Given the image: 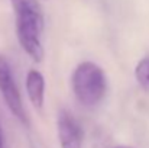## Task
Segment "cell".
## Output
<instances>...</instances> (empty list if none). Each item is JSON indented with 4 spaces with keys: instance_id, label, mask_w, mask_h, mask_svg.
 Listing matches in <instances>:
<instances>
[{
    "instance_id": "obj_1",
    "label": "cell",
    "mask_w": 149,
    "mask_h": 148,
    "mask_svg": "<svg viewBox=\"0 0 149 148\" xmlns=\"http://www.w3.org/2000/svg\"><path fill=\"white\" fill-rule=\"evenodd\" d=\"M15 12L16 35L22 49L35 61L42 62L45 51L42 32L45 28L44 12L38 0H10Z\"/></svg>"
},
{
    "instance_id": "obj_2",
    "label": "cell",
    "mask_w": 149,
    "mask_h": 148,
    "mask_svg": "<svg viewBox=\"0 0 149 148\" xmlns=\"http://www.w3.org/2000/svg\"><path fill=\"white\" fill-rule=\"evenodd\" d=\"M71 87L80 105L96 107L107 93V77L99 64L83 61L71 76Z\"/></svg>"
},
{
    "instance_id": "obj_3",
    "label": "cell",
    "mask_w": 149,
    "mask_h": 148,
    "mask_svg": "<svg viewBox=\"0 0 149 148\" xmlns=\"http://www.w3.org/2000/svg\"><path fill=\"white\" fill-rule=\"evenodd\" d=\"M0 95L3 96V100H4L6 106L9 107L10 113L22 125L29 126V119H28L26 110L23 107L19 87L16 84L10 64L3 55H0Z\"/></svg>"
},
{
    "instance_id": "obj_4",
    "label": "cell",
    "mask_w": 149,
    "mask_h": 148,
    "mask_svg": "<svg viewBox=\"0 0 149 148\" xmlns=\"http://www.w3.org/2000/svg\"><path fill=\"white\" fill-rule=\"evenodd\" d=\"M56 134L61 148H83V128L77 118L67 109H61L58 113Z\"/></svg>"
},
{
    "instance_id": "obj_5",
    "label": "cell",
    "mask_w": 149,
    "mask_h": 148,
    "mask_svg": "<svg viewBox=\"0 0 149 148\" xmlns=\"http://www.w3.org/2000/svg\"><path fill=\"white\" fill-rule=\"evenodd\" d=\"M26 95L36 110L44 107L45 102V79L41 71L29 70L26 74Z\"/></svg>"
},
{
    "instance_id": "obj_6",
    "label": "cell",
    "mask_w": 149,
    "mask_h": 148,
    "mask_svg": "<svg viewBox=\"0 0 149 148\" xmlns=\"http://www.w3.org/2000/svg\"><path fill=\"white\" fill-rule=\"evenodd\" d=\"M135 79L142 90L149 93V55L143 57L135 67Z\"/></svg>"
},
{
    "instance_id": "obj_7",
    "label": "cell",
    "mask_w": 149,
    "mask_h": 148,
    "mask_svg": "<svg viewBox=\"0 0 149 148\" xmlns=\"http://www.w3.org/2000/svg\"><path fill=\"white\" fill-rule=\"evenodd\" d=\"M0 148H7L6 147V142H4V138H3V132L0 129Z\"/></svg>"
},
{
    "instance_id": "obj_8",
    "label": "cell",
    "mask_w": 149,
    "mask_h": 148,
    "mask_svg": "<svg viewBox=\"0 0 149 148\" xmlns=\"http://www.w3.org/2000/svg\"><path fill=\"white\" fill-rule=\"evenodd\" d=\"M113 148H132V147H127V145H117V147H113Z\"/></svg>"
}]
</instances>
